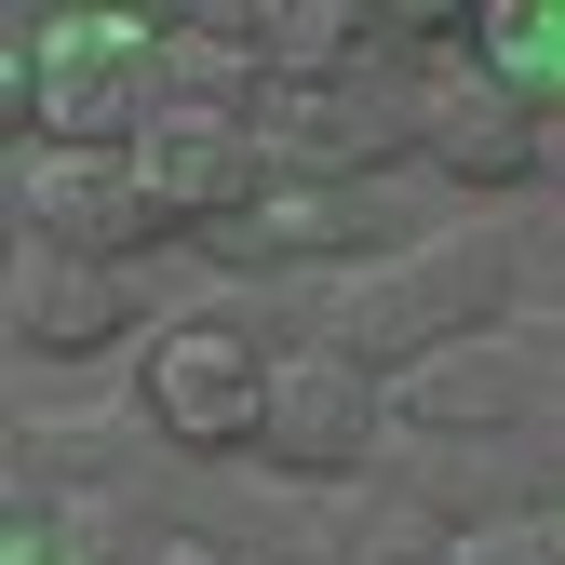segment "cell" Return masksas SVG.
Instances as JSON below:
<instances>
[{"mask_svg": "<svg viewBox=\"0 0 565 565\" xmlns=\"http://www.w3.org/2000/svg\"><path fill=\"white\" fill-rule=\"evenodd\" d=\"M391 417L431 445V471L391 484V499H431L445 525L552 512V499H565V323L512 310L499 337H471V350H445V364H417V377L391 391Z\"/></svg>", "mask_w": 565, "mask_h": 565, "instance_id": "obj_1", "label": "cell"}, {"mask_svg": "<svg viewBox=\"0 0 565 565\" xmlns=\"http://www.w3.org/2000/svg\"><path fill=\"white\" fill-rule=\"evenodd\" d=\"M499 323H512V243L499 230H417L377 269L323 282V323L310 337L350 350V364H377V377H417V364H445V350L499 337Z\"/></svg>", "mask_w": 565, "mask_h": 565, "instance_id": "obj_2", "label": "cell"}, {"mask_svg": "<svg viewBox=\"0 0 565 565\" xmlns=\"http://www.w3.org/2000/svg\"><path fill=\"white\" fill-rule=\"evenodd\" d=\"M417 95H431V67H404V54H364L337 82H269L256 95V149H269V175L391 189V162H417Z\"/></svg>", "mask_w": 565, "mask_h": 565, "instance_id": "obj_3", "label": "cell"}, {"mask_svg": "<svg viewBox=\"0 0 565 565\" xmlns=\"http://www.w3.org/2000/svg\"><path fill=\"white\" fill-rule=\"evenodd\" d=\"M162 28L149 14H54L41 41V149H149Z\"/></svg>", "mask_w": 565, "mask_h": 565, "instance_id": "obj_4", "label": "cell"}, {"mask_svg": "<svg viewBox=\"0 0 565 565\" xmlns=\"http://www.w3.org/2000/svg\"><path fill=\"white\" fill-rule=\"evenodd\" d=\"M135 417H149L175 458H256L269 350L243 323H175V337H149V364H135Z\"/></svg>", "mask_w": 565, "mask_h": 565, "instance_id": "obj_5", "label": "cell"}, {"mask_svg": "<svg viewBox=\"0 0 565 565\" xmlns=\"http://www.w3.org/2000/svg\"><path fill=\"white\" fill-rule=\"evenodd\" d=\"M14 243L135 269V256L175 243V216L149 202V162H135V149H28V162H14Z\"/></svg>", "mask_w": 565, "mask_h": 565, "instance_id": "obj_6", "label": "cell"}, {"mask_svg": "<svg viewBox=\"0 0 565 565\" xmlns=\"http://www.w3.org/2000/svg\"><path fill=\"white\" fill-rule=\"evenodd\" d=\"M377 431H391V377H377V364H350V350H323V337L269 350V431H256L269 471L350 484V471L377 458Z\"/></svg>", "mask_w": 565, "mask_h": 565, "instance_id": "obj_7", "label": "cell"}, {"mask_svg": "<svg viewBox=\"0 0 565 565\" xmlns=\"http://www.w3.org/2000/svg\"><path fill=\"white\" fill-rule=\"evenodd\" d=\"M391 243H417V230L391 216V189H323V175H282L256 216L216 230V256L256 269V282H269V269H337V282H350V269H377Z\"/></svg>", "mask_w": 565, "mask_h": 565, "instance_id": "obj_8", "label": "cell"}, {"mask_svg": "<svg viewBox=\"0 0 565 565\" xmlns=\"http://www.w3.org/2000/svg\"><path fill=\"white\" fill-rule=\"evenodd\" d=\"M135 162H149V202L175 216V243H216L230 216H256V202L282 189L269 149H256V121H202V108H162Z\"/></svg>", "mask_w": 565, "mask_h": 565, "instance_id": "obj_9", "label": "cell"}, {"mask_svg": "<svg viewBox=\"0 0 565 565\" xmlns=\"http://www.w3.org/2000/svg\"><path fill=\"white\" fill-rule=\"evenodd\" d=\"M0 323H14V350H28V364H95L108 337H135V269H95V256L14 243V282H0Z\"/></svg>", "mask_w": 565, "mask_h": 565, "instance_id": "obj_10", "label": "cell"}, {"mask_svg": "<svg viewBox=\"0 0 565 565\" xmlns=\"http://www.w3.org/2000/svg\"><path fill=\"white\" fill-rule=\"evenodd\" d=\"M417 175H458V189H525L539 175V108L499 95L484 67H431V95H417Z\"/></svg>", "mask_w": 565, "mask_h": 565, "instance_id": "obj_11", "label": "cell"}, {"mask_svg": "<svg viewBox=\"0 0 565 565\" xmlns=\"http://www.w3.org/2000/svg\"><path fill=\"white\" fill-rule=\"evenodd\" d=\"M216 28L269 82H337V67L377 54V14H350V0H216Z\"/></svg>", "mask_w": 565, "mask_h": 565, "instance_id": "obj_12", "label": "cell"}, {"mask_svg": "<svg viewBox=\"0 0 565 565\" xmlns=\"http://www.w3.org/2000/svg\"><path fill=\"white\" fill-rule=\"evenodd\" d=\"M471 67H484L499 95H525L539 121H565V0H484Z\"/></svg>", "mask_w": 565, "mask_h": 565, "instance_id": "obj_13", "label": "cell"}, {"mask_svg": "<svg viewBox=\"0 0 565 565\" xmlns=\"http://www.w3.org/2000/svg\"><path fill=\"white\" fill-rule=\"evenodd\" d=\"M337 565H458V525H445L431 499H350Z\"/></svg>", "mask_w": 565, "mask_h": 565, "instance_id": "obj_14", "label": "cell"}, {"mask_svg": "<svg viewBox=\"0 0 565 565\" xmlns=\"http://www.w3.org/2000/svg\"><path fill=\"white\" fill-rule=\"evenodd\" d=\"M458 565H565V499L552 512H484V525H458Z\"/></svg>", "mask_w": 565, "mask_h": 565, "instance_id": "obj_15", "label": "cell"}, {"mask_svg": "<svg viewBox=\"0 0 565 565\" xmlns=\"http://www.w3.org/2000/svg\"><path fill=\"white\" fill-rule=\"evenodd\" d=\"M0 565H67V552H54V525H41V512H0Z\"/></svg>", "mask_w": 565, "mask_h": 565, "instance_id": "obj_16", "label": "cell"}, {"mask_svg": "<svg viewBox=\"0 0 565 565\" xmlns=\"http://www.w3.org/2000/svg\"><path fill=\"white\" fill-rule=\"evenodd\" d=\"M149 565H243V552H230V539H189V525H175V539H162Z\"/></svg>", "mask_w": 565, "mask_h": 565, "instance_id": "obj_17", "label": "cell"}, {"mask_svg": "<svg viewBox=\"0 0 565 565\" xmlns=\"http://www.w3.org/2000/svg\"><path fill=\"white\" fill-rule=\"evenodd\" d=\"M539 189H565V121H539Z\"/></svg>", "mask_w": 565, "mask_h": 565, "instance_id": "obj_18", "label": "cell"}]
</instances>
